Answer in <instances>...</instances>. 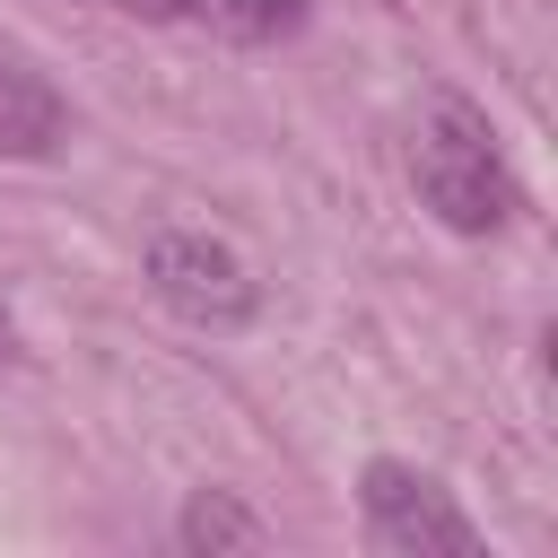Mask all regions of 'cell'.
<instances>
[{
    "label": "cell",
    "mask_w": 558,
    "mask_h": 558,
    "mask_svg": "<svg viewBox=\"0 0 558 558\" xmlns=\"http://www.w3.org/2000/svg\"><path fill=\"white\" fill-rule=\"evenodd\" d=\"M410 174H418V201L453 227V235H497L514 218V174H506V148L488 131L480 105L462 96H436L427 122H418V148H410Z\"/></svg>",
    "instance_id": "cell-1"
},
{
    "label": "cell",
    "mask_w": 558,
    "mask_h": 558,
    "mask_svg": "<svg viewBox=\"0 0 558 558\" xmlns=\"http://www.w3.org/2000/svg\"><path fill=\"white\" fill-rule=\"evenodd\" d=\"M183 549H262V523L227 497V488H201L183 506Z\"/></svg>",
    "instance_id": "cell-6"
},
{
    "label": "cell",
    "mask_w": 558,
    "mask_h": 558,
    "mask_svg": "<svg viewBox=\"0 0 558 558\" xmlns=\"http://www.w3.org/2000/svg\"><path fill=\"white\" fill-rule=\"evenodd\" d=\"M0 357H9V314H0Z\"/></svg>",
    "instance_id": "cell-8"
},
{
    "label": "cell",
    "mask_w": 558,
    "mask_h": 558,
    "mask_svg": "<svg viewBox=\"0 0 558 558\" xmlns=\"http://www.w3.org/2000/svg\"><path fill=\"white\" fill-rule=\"evenodd\" d=\"M122 9H131V17H174L183 0H122Z\"/></svg>",
    "instance_id": "cell-7"
},
{
    "label": "cell",
    "mask_w": 558,
    "mask_h": 558,
    "mask_svg": "<svg viewBox=\"0 0 558 558\" xmlns=\"http://www.w3.org/2000/svg\"><path fill=\"white\" fill-rule=\"evenodd\" d=\"M366 541L384 558H488L471 514L410 462H366Z\"/></svg>",
    "instance_id": "cell-2"
},
{
    "label": "cell",
    "mask_w": 558,
    "mask_h": 558,
    "mask_svg": "<svg viewBox=\"0 0 558 558\" xmlns=\"http://www.w3.org/2000/svg\"><path fill=\"white\" fill-rule=\"evenodd\" d=\"M192 17H209L218 35H235V44H279V35H296L305 26V9L314 0H183Z\"/></svg>",
    "instance_id": "cell-5"
},
{
    "label": "cell",
    "mask_w": 558,
    "mask_h": 558,
    "mask_svg": "<svg viewBox=\"0 0 558 558\" xmlns=\"http://www.w3.org/2000/svg\"><path fill=\"white\" fill-rule=\"evenodd\" d=\"M61 131H70V113H61L52 78H35L26 61L0 52V157H44V148H61Z\"/></svg>",
    "instance_id": "cell-4"
},
{
    "label": "cell",
    "mask_w": 558,
    "mask_h": 558,
    "mask_svg": "<svg viewBox=\"0 0 558 558\" xmlns=\"http://www.w3.org/2000/svg\"><path fill=\"white\" fill-rule=\"evenodd\" d=\"M148 288H157L192 331H235V323H253V305H262V279L244 270V253L218 244V235H192V227H174V235L148 244Z\"/></svg>",
    "instance_id": "cell-3"
}]
</instances>
